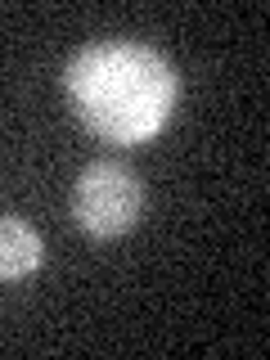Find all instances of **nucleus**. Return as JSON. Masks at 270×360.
Masks as SVG:
<instances>
[{"label": "nucleus", "mask_w": 270, "mask_h": 360, "mask_svg": "<svg viewBox=\"0 0 270 360\" xmlns=\"http://www.w3.org/2000/svg\"><path fill=\"white\" fill-rule=\"evenodd\" d=\"M144 212V180L122 162H90L72 185V221L95 239L135 230Z\"/></svg>", "instance_id": "obj_2"}, {"label": "nucleus", "mask_w": 270, "mask_h": 360, "mask_svg": "<svg viewBox=\"0 0 270 360\" xmlns=\"http://www.w3.org/2000/svg\"><path fill=\"white\" fill-rule=\"evenodd\" d=\"M72 112L108 144H149L180 99L176 68L140 41H95L63 68Z\"/></svg>", "instance_id": "obj_1"}, {"label": "nucleus", "mask_w": 270, "mask_h": 360, "mask_svg": "<svg viewBox=\"0 0 270 360\" xmlns=\"http://www.w3.org/2000/svg\"><path fill=\"white\" fill-rule=\"evenodd\" d=\"M41 262H45L41 234L18 217H0V279H5V284L27 279V275L41 270Z\"/></svg>", "instance_id": "obj_3"}]
</instances>
